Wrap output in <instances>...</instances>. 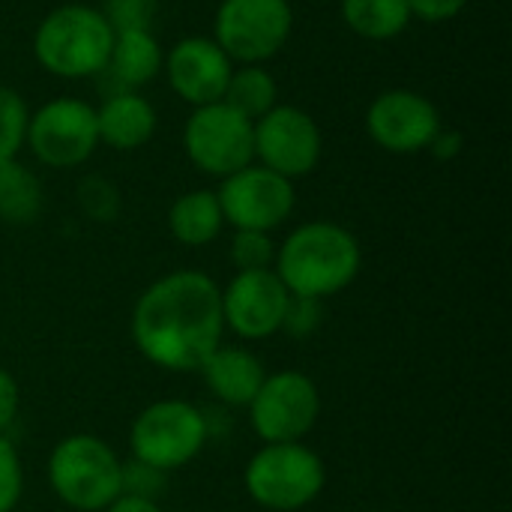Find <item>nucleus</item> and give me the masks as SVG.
Listing matches in <instances>:
<instances>
[{"label": "nucleus", "mask_w": 512, "mask_h": 512, "mask_svg": "<svg viewBox=\"0 0 512 512\" xmlns=\"http://www.w3.org/2000/svg\"><path fill=\"white\" fill-rule=\"evenodd\" d=\"M231 72L234 63L213 42V36H183L165 51L162 60V75L168 78V87L189 108L222 102Z\"/></svg>", "instance_id": "obj_15"}, {"label": "nucleus", "mask_w": 512, "mask_h": 512, "mask_svg": "<svg viewBox=\"0 0 512 512\" xmlns=\"http://www.w3.org/2000/svg\"><path fill=\"white\" fill-rule=\"evenodd\" d=\"M42 213V183L18 159L0 165V219L27 225Z\"/></svg>", "instance_id": "obj_22"}, {"label": "nucleus", "mask_w": 512, "mask_h": 512, "mask_svg": "<svg viewBox=\"0 0 512 512\" xmlns=\"http://www.w3.org/2000/svg\"><path fill=\"white\" fill-rule=\"evenodd\" d=\"M222 336V288L201 270H174L156 279L132 312L138 351L168 372H198Z\"/></svg>", "instance_id": "obj_1"}, {"label": "nucleus", "mask_w": 512, "mask_h": 512, "mask_svg": "<svg viewBox=\"0 0 512 512\" xmlns=\"http://www.w3.org/2000/svg\"><path fill=\"white\" fill-rule=\"evenodd\" d=\"M345 27L369 42H390L414 21L408 0H342Z\"/></svg>", "instance_id": "obj_20"}, {"label": "nucleus", "mask_w": 512, "mask_h": 512, "mask_svg": "<svg viewBox=\"0 0 512 512\" xmlns=\"http://www.w3.org/2000/svg\"><path fill=\"white\" fill-rule=\"evenodd\" d=\"M222 102L255 123L279 105V84L267 66H234Z\"/></svg>", "instance_id": "obj_21"}, {"label": "nucleus", "mask_w": 512, "mask_h": 512, "mask_svg": "<svg viewBox=\"0 0 512 512\" xmlns=\"http://www.w3.org/2000/svg\"><path fill=\"white\" fill-rule=\"evenodd\" d=\"M438 105L411 90V87H390L381 90L366 108V132L369 138L396 156H411L429 150L432 138L441 129Z\"/></svg>", "instance_id": "obj_13"}, {"label": "nucleus", "mask_w": 512, "mask_h": 512, "mask_svg": "<svg viewBox=\"0 0 512 512\" xmlns=\"http://www.w3.org/2000/svg\"><path fill=\"white\" fill-rule=\"evenodd\" d=\"M24 147L39 165L78 168L99 147L96 108L78 96H57L42 102L27 117Z\"/></svg>", "instance_id": "obj_8"}, {"label": "nucleus", "mask_w": 512, "mask_h": 512, "mask_svg": "<svg viewBox=\"0 0 512 512\" xmlns=\"http://www.w3.org/2000/svg\"><path fill=\"white\" fill-rule=\"evenodd\" d=\"M288 288L276 270H240L222 291V318L240 339H267L282 330Z\"/></svg>", "instance_id": "obj_14"}, {"label": "nucleus", "mask_w": 512, "mask_h": 512, "mask_svg": "<svg viewBox=\"0 0 512 512\" xmlns=\"http://www.w3.org/2000/svg\"><path fill=\"white\" fill-rule=\"evenodd\" d=\"M159 0H105L102 15L111 30H153Z\"/></svg>", "instance_id": "obj_25"}, {"label": "nucleus", "mask_w": 512, "mask_h": 512, "mask_svg": "<svg viewBox=\"0 0 512 512\" xmlns=\"http://www.w3.org/2000/svg\"><path fill=\"white\" fill-rule=\"evenodd\" d=\"M114 30L99 6L60 3L45 12L33 30L36 63L63 81L96 78L105 72Z\"/></svg>", "instance_id": "obj_3"}, {"label": "nucleus", "mask_w": 512, "mask_h": 512, "mask_svg": "<svg viewBox=\"0 0 512 512\" xmlns=\"http://www.w3.org/2000/svg\"><path fill=\"white\" fill-rule=\"evenodd\" d=\"M132 459L156 468V471H177L189 465L207 444V417L180 399H162L147 405L129 432Z\"/></svg>", "instance_id": "obj_7"}, {"label": "nucleus", "mask_w": 512, "mask_h": 512, "mask_svg": "<svg viewBox=\"0 0 512 512\" xmlns=\"http://www.w3.org/2000/svg\"><path fill=\"white\" fill-rule=\"evenodd\" d=\"M249 498L273 512H297L309 507L324 483L327 471L315 450L294 444H264L246 465L243 474Z\"/></svg>", "instance_id": "obj_5"}, {"label": "nucleus", "mask_w": 512, "mask_h": 512, "mask_svg": "<svg viewBox=\"0 0 512 512\" xmlns=\"http://www.w3.org/2000/svg\"><path fill=\"white\" fill-rule=\"evenodd\" d=\"M363 264L357 237L336 222H306L276 246L273 270L294 297L324 300L345 291Z\"/></svg>", "instance_id": "obj_2"}, {"label": "nucleus", "mask_w": 512, "mask_h": 512, "mask_svg": "<svg viewBox=\"0 0 512 512\" xmlns=\"http://www.w3.org/2000/svg\"><path fill=\"white\" fill-rule=\"evenodd\" d=\"M321 414V393L303 372L285 369L264 378L261 390L249 402L252 429L264 444L303 441Z\"/></svg>", "instance_id": "obj_11"}, {"label": "nucleus", "mask_w": 512, "mask_h": 512, "mask_svg": "<svg viewBox=\"0 0 512 512\" xmlns=\"http://www.w3.org/2000/svg\"><path fill=\"white\" fill-rule=\"evenodd\" d=\"M78 201L81 207L87 210V216L93 219H114L117 210H120V195H117V186L99 174H90L81 180L78 186Z\"/></svg>", "instance_id": "obj_26"}, {"label": "nucleus", "mask_w": 512, "mask_h": 512, "mask_svg": "<svg viewBox=\"0 0 512 512\" xmlns=\"http://www.w3.org/2000/svg\"><path fill=\"white\" fill-rule=\"evenodd\" d=\"M198 372L204 375L210 393L225 405H249L267 378L261 360L252 351L231 348V345H219L201 363Z\"/></svg>", "instance_id": "obj_17"}, {"label": "nucleus", "mask_w": 512, "mask_h": 512, "mask_svg": "<svg viewBox=\"0 0 512 512\" xmlns=\"http://www.w3.org/2000/svg\"><path fill=\"white\" fill-rule=\"evenodd\" d=\"M225 228V216L213 189L183 192L168 207V231L183 246H207Z\"/></svg>", "instance_id": "obj_19"}, {"label": "nucleus", "mask_w": 512, "mask_h": 512, "mask_svg": "<svg viewBox=\"0 0 512 512\" xmlns=\"http://www.w3.org/2000/svg\"><path fill=\"white\" fill-rule=\"evenodd\" d=\"M318 324H321V300H309V297H294L291 294L282 330L291 333V336H309Z\"/></svg>", "instance_id": "obj_29"}, {"label": "nucleus", "mask_w": 512, "mask_h": 512, "mask_svg": "<svg viewBox=\"0 0 512 512\" xmlns=\"http://www.w3.org/2000/svg\"><path fill=\"white\" fill-rule=\"evenodd\" d=\"M24 489V471H21V456L15 444L0 435V512H12Z\"/></svg>", "instance_id": "obj_28"}, {"label": "nucleus", "mask_w": 512, "mask_h": 512, "mask_svg": "<svg viewBox=\"0 0 512 512\" xmlns=\"http://www.w3.org/2000/svg\"><path fill=\"white\" fill-rule=\"evenodd\" d=\"M225 225L234 231H267L273 234L288 222L297 204L294 180L252 162L228 177L216 189Z\"/></svg>", "instance_id": "obj_10"}, {"label": "nucleus", "mask_w": 512, "mask_h": 512, "mask_svg": "<svg viewBox=\"0 0 512 512\" xmlns=\"http://www.w3.org/2000/svg\"><path fill=\"white\" fill-rule=\"evenodd\" d=\"M18 402H21V393H18V384L15 378L0 369V435L15 423L18 417Z\"/></svg>", "instance_id": "obj_31"}, {"label": "nucleus", "mask_w": 512, "mask_h": 512, "mask_svg": "<svg viewBox=\"0 0 512 512\" xmlns=\"http://www.w3.org/2000/svg\"><path fill=\"white\" fill-rule=\"evenodd\" d=\"M255 162L288 177L300 180L312 174L324 153V135L318 120L297 105H276L252 123Z\"/></svg>", "instance_id": "obj_12"}, {"label": "nucleus", "mask_w": 512, "mask_h": 512, "mask_svg": "<svg viewBox=\"0 0 512 512\" xmlns=\"http://www.w3.org/2000/svg\"><path fill=\"white\" fill-rule=\"evenodd\" d=\"M294 33L291 0H219L213 12V42L234 66H264Z\"/></svg>", "instance_id": "obj_6"}, {"label": "nucleus", "mask_w": 512, "mask_h": 512, "mask_svg": "<svg viewBox=\"0 0 512 512\" xmlns=\"http://www.w3.org/2000/svg\"><path fill=\"white\" fill-rule=\"evenodd\" d=\"M162 60L165 48L153 30H114L105 72L114 78V90H141L162 75Z\"/></svg>", "instance_id": "obj_18"}, {"label": "nucleus", "mask_w": 512, "mask_h": 512, "mask_svg": "<svg viewBox=\"0 0 512 512\" xmlns=\"http://www.w3.org/2000/svg\"><path fill=\"white\" fill-rule=\"evenodd\" d=\"M105 512H162L156 501H144V498H129V495H120L114 504H108Z\"/></svg>", "instance_id": "obj_33"}, {"label": "nucleus", "mask_w": 512, "mask_h": 512, "mask_svg": "<svg viewBox=\"0 0 512 512\" xmlns=\"http://www.w3.org/2000/svg\"><path fill=\"white\" fill-rule=\"evenodd\" d=\"M231 261L240 270H273L276 243L267 231H234L231 237Z\"/></svg>", "instance_id": "obj_24"}, {"label": "nucleus", "mask_w": 512, "mask_h": 512, "mask_svg": "<svg viewBox=\"0 0 512 512\" xmlns=\"http://www.w3.org/2000/svg\"><path fill=\"white\" fill-rule=\"evenodd\" d=\"M27 117H30V108L24 96L15 87L0 84V165L18 159L24 147Z\"/></svg>", "instance_id": "obj_23"}, {"label": "nucleus", "mask_w": 512, "mask_h": 512, "mask_svg": "<svg viewBox=\"0 0 512 512\" xmlns=\"http://www.w3.org/2000/svg\"><path fill=\"white\" fill-rule=\"evenodd\" d=\"M123 462L96 435H69L48 456V486L72 510L102 512L120 498Z\"/></svg>", "instance_id": "obj_4"}, {"label": "nucleus", "mask_w": 512, "mask_h": 512, "mask_svg": "<svg viewBox=\"0 0 512 512\" xmlns=\"http://www.w3.org/2000/svg\"><path fill=\"white\" fill-rule=\"evenodd\" d=\"M471 0H408L411 6V15L426 21V24H444V21H453L456 15L465 12Z\"/></svg>", "instance_id": "obj_30"}, {"label": "nucleus", "mask_w": 512, "mask_h": 512, "mask_svg": "<svg viewBox=\"0 0 512 512\" xmlns=\"http://www.w3.org/2000/svg\"><path fill=\"white\" fill-rule=\"evenodd\" d=\"M462 150H465V135L459 129H450V126H441L429 144V153L441 162H453Z\"/></svg>", "instance_id": "obj_32"}, {"label": "nucleus", "mask_w": 512, "mask_h": 512, "mask_svg": "<svg viewBox=\"0 0 512 512\" xmlns=\"http://www.w3.org/2000/svg\"><path fill=\"white\" fill-rule=\"evenodd\" d=\"M156 126H159L156 105L138 90H111L96 108L99 144L120 153L141 150L144 144H150Z\"/></svg>", "instance_id": "obj_16"}, {"label": "nucleus", "mask_w": 512, "mask_h": 512, "mask_svg": "<svg viewBox=\"0 0 512 512\" xmlns=\"http://www.w3.org/2000/svg\"><path fill=\"white\" fill-rule=\"evenodd\" d=\"M186 159L207 177H228L255 162L252 120L225 102L198 105L183 126Z\"/></svg>", "instance_id": "obj_9"}, {"label": "nucleus", "mask_w": 512, "mask_h": 512, "mask_svg": "<svg viewBox=\"0 0 512 512\" xmlns=\"http://www.w3.org/2000/svg\"><path fill=\"white\" fill-rule=\"evenodd\" d=\"M165 471H156L138 459L132 462H123V471H120V495H129V498H144V501H156L165 489Z\"/></svg>", "instance_id": "obj_27"}]
</instances>
